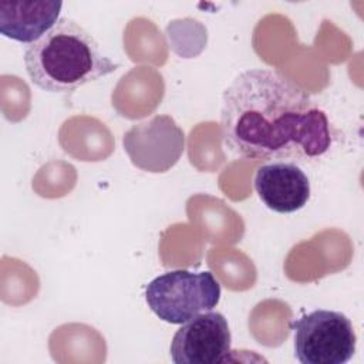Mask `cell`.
<instances>
[{
    "label": "cell",
    "instance_id": "cell-1",
    "mask_svg": "<svg viewBox=\"0 0 364 364\" xmlns=\"http://www.w3.org/2000/svg\"><path fill=\"white\" fill-rule=\"evenodd\" d=\"M225 146L253 161H307L331 146L326 112L299 85L269 68L240 73L223 91Z\"/></svg>",
    "mask_w": 364,
    "mask_h": 364
},
{
    "label": "cell",
    "instance_id": "cell-2",
    "mask_svg": "<svg viewBox=\"0 0 364 364\" xmlns=\"http://www.w3.org/2000/svg\"><path fill=\"white\" fill-rule=\"evenodd\" d=\"M24 65L31 82L53 94L73 92L118 68L95 38L68 17L26 47Z\"/></svg>",
    "mask_w": 364,
    "mask_h": 364
},
{
    "label": "cell",
    "instance_id": "cell-3",
    "mask_svg": "<svg viewBox=\"0 0 364 364\" xmlns=\"http://www.w3.org/2000/svg\"><path fill=\"white\" fill-rule=\"evenodd\" d=\"M145 300L162 321L182 324L216 307L220 300V284L210 272L171 270L148 283Z\"/></svg>",
    "mask_w": 364,
    "mask_h": 364
},
{
    "label": "cell",
    "instance_id": "cell-4",
    "mask_svg": "<svg viewBox=\"0 0 364 364\" xmlns=\"http://www.w3.org/2000/svg\"><path fill=\"white\" fill-rule=\"evenodd\" d=\"M294 355L301 364H346L354 353L357 336L351 320L333 310H314L290 324Z\"/></svg>",
    "mask_w": 364,
    "mask_h": 364
},
{
    "label": "cell",
    "instance_id": "cell-5",
    "mask_svg": "<svg viewBox=\"0 0 364 364\" xmlns=\"http://www.w3.org/2000/svg\"><path fill=\"white\" fill-rule=\"evenodd\" d=\"M230 330L219 311L200 313L182 323L171 341V360L175 364H218L229 358Z\"/></svg>",
    "mask_w": 364,
    "mask_h": 364
},
{
    "label": "cell",
    "instance_id": "cell-6",
    "mask_svg": "<svg viewBox=\"0 0 364 364\" xmlns=\"http://www.w3.org/2000/svg\"><path fill=\"white\" fill-rule=\"evenodd\" d=\"M182 129L168 115L132 127L124 135V148L134 165L149 172L169 169L183 152Z\"/></svg>",
    "mask_w": 364,
    "mask_h": 364
},
{
    "label": "cell",
    "instance_id": "cell-7",
    "mask_svg": "<svg viewBox=\"0 0 364 364\" xmlns=\"http://www.w3.org/2000/svg\"><path fill=\"white\" fill-rule=\"evenodd\" d=\"M255 189L273 212L293 213L310 199V181L294 162L273 161L257 168Z\"/></svg>",
    "mask_w": 364,
    "mask_h": 364
},
{
    "label": "cell",
    "instance_id": "cell-8",
    "mask_svg": "<svg viewBox=\"0 0 364 364\" xmlns=\"http://www.w3.org/2000/svg\"><path fill=\"white\" fill-rule=\"evenodd\" d=\"M61 1H0V31L18 43H34L60 20Z\"/></svg>",
    "mask_w": 364,
    "mask_h": 364
}]
</instances>
